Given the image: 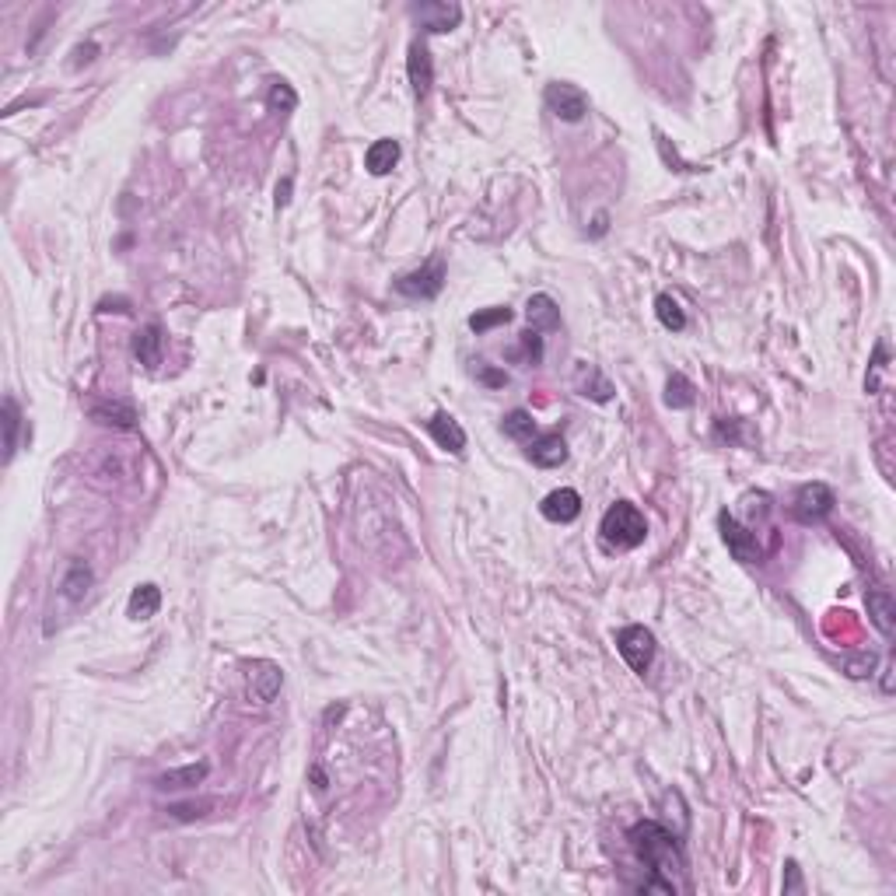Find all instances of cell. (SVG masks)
<instances>
[{
  "mask_svg": "<svg viewBox=\"0 0 896 896\" xmlns=\"http://www.w3.org/2000/svg\"><path fill=\"white\" fill-rule=\"evenodd\" d=\"M280 669L273 666V662H252L249 666V690H252V697L260 700V704H270L273 697H277V690H280Z\"/></svg>",
  "mask_w": 896,
  "mask_h": 896,
  "instance_id": "5bb4252c",
  "label": "cell"
},
{
  "mask_svg": "<svg viewBox=\"0 0 896 896\" xmlns=\"http://www.w3.org/2000/svg\"><path fill=\"white\" fill-rule=\"evenodd\" d=\"M480 379L487 382V385H504L508 375H504V372H491V368H480Z\"/></svg>",
  "mask_w": 896,
  "mask_h": 896,
  "instance_id": "4dcf8cb0",
  "label": "cell"
},
{
  "mask_svg": "<svg viewBox=\"0 0 896 896\" xmlns=\"http://www.w3.org/2000/svg\"><path fill=\"white\" fill-rule=\"evenodd\" d=\"M791 890H802V882H799V865H795V861H788V882H784V893H791Z\"/></svg>",
  "mask_w": 896,
  "mask_h": 896,
  "instance_id": "f546056e",
  "label": "cell"
},
{
  "mask_svg": "<svg viewBox=\"0 0 896 896\" xmlns=\"http://www.w3.org/2000/svg\"><path fill=\"white\" fill-rule=\"evenodd\" d=\"M833 504H837V497L830 491L827 484H806V487H799L795 494V518L799 522H823V518L833 512Z\"/></svg>",
  "mask_w": 896,
  "mask_h": 896,
  "instance_id": "52a82bcc",
  "label": "cell"
},
{
  "mask_svg": "<svg viewBox=\"0 0 896 896\" xmlns=\"http://www.w3.org/2000/svg\"><path fill=\"white\" fill-rule=\"evenodd\" d=\"M158 606H161V588L148 582L134 588V596L127 603V613H130V620H151L158 613Z\"/></svg>",
  "mask_w": 896,
  "mask_h": 896,
  "instance_id": "d6986e66",
  "label": "cell"
},
{
  "mask_svg": "<svg viewBox=\"0 0 896 896\" xmlns=\"http://www.w3.org/2000/svg\"><path fill=\"white\" fill-rule=\"evenodd\" d=\"M539 512H543V518H550V522L567 525V522H575V518L582 515V494L571 491V487H560V491L543 497Z\"/></svg>",
  "mask_w": 896,
  "mask_h": 896,
  "instance_id": "30bf717a",
  "label": "cell"
},
{
  "mask_svg": "<svg viewBox=\"0 0 896 896\" xmlns=\"http://www.w3.org/2000/svg\"><path fill=\"white\" fill-rule=\"evenodd\" d=\"M501 431H504L508 438H515V442H533V438H536V421H533L529 410H512V413L504 417Z\"/></svg>",
  "mask_w": 896,
  "mask_h": 896,
  "instance_id": "cb8c5ba5",
  "label": "cell"
},
{
  "mask_svg": "<svg viewBox=\"0 0 896 896\" xmlns=\"http://www.w3.org/2000/svg\"><path fill=\"white\" fill-rule=\"evenodd\" d=\"M64 596H67L70 603H81L85 596H88V588H91V567L85 564V560H77V564H70V571H67V578H64Z\"/></svg>",
  "mask_w": 896,
  "mask_h": 896,
  "instance_id": "603a6c76",
  "label": "cell"
},
{
  "mask_svg": "<svg viewBox=\"0 0 896 896\" xmlns=\"http://www.w3.org/2000/svg\"><path fill=\"white\" fill-rule=\"evenodd\" d=\"M504 322H512V309H487V312L470 315L473 333H487V330H494V326H504Z\"/></svg>",
  "mask_w": 896,
  "mask_h": 896,
  "instance_id": "4316f807",
  "label": "cell"
},
{
  "mask_svg": "<svg viewBox=\"0 0 896 896\" xmlns=\"http://www.w3.org/2000/svg\"><path fill=\"white\" fill-rule=\"evenodd\" d=\"M546 109L554 112L557 119L564 123H582L585 112H588V95L582 88H575V85H567V81H554V85H546Z\"/></svg>",
  "mask_w": 896,
  "mask_h": 896,
  "instance_id": "5b68a950",
  "label": "cell"
},
{
  "mask_svg": "<svg viewBox=\"0 0 896 896\" xmlns=\"http://www.w3.org/2000/svg\"><path fill=\"white\" fill-rule=\"evenodd\" d=\"M18 427H22V410L15 403V396H7L4 400V463H11L18 452Z\"/></svg>",
  "mask_w": 896,
  "mask_h": 896,
  "instance_id": "7402d4cb",
  "label": "cell"
},
{
  "mask_svg": "<svg viewBox=\"0 0 896 896\" xmlns=\"http://www.w3.org/2000/svg\"><path fill=\"white\" fill-rule=\"evenodd\" d=\"M91 417L98 424H112V427H130L137 424V410L130 403H95L91 406Z\"/></svg>",
  "mask_w": 896,
  "mask_h": 896,
  "instance_id": "44dd1931",
  "label": "cell"
},
{
  "mask_svg": "<svg viewBox=\"0 0 896 896\" xmlns=\"http://www.w3.org/2000/svg\"><path fill=\"white\" fill-rule=\"evenodd\" d=\"M270 106H273V109H294L298 98H294V91L288 88L284 81H277V85L270 88Z\"/></svg>",
  "mask_w": 896,
  "mask_h": 896,
  "instance_id": "83f0119b",
  "label": "cell"
},
{
  "mask_svg": "<svg viewBox=\"0 0 896 896\" xmlns=\"http://www.w3.org/2000/svg\"><path fill=\"white\" fill-rule=\"evenodd\" d=\"M522 354H525V358L533 361V364H536V361L543 358V340H539L536 330H529V333H522Z\"/></svg>",
  "mask_w": 896,
  "mask_h": 896,
  "instance_id": "f1b7e54d",
  "label": "cell"
},
{
  "mask_svg": "<svg viewBox=\"0 0 896 896\" xmlns=\"http://www.w3.org/2000/svg\"><path fill=\"white\" fill-rule=\"evenodd\" d=\"M207 774H210L207 763H189V767H179V770L161 774V778H158V788H161V791H172V788H197Z\"/></svg>",
  "mask_w": 896,
  "mask_h": 896,
  "instance_id": "ffe728a7",
  "label": "cell"
},
{
  "mask_svg": "<svg viewBox=\"0 0 896 896\" xmlns=\"http://www.w3.org/2000/svg\"><path fill=\"white\" fill-rule=\"evenodd\" d=\"M288 200H291V179H284L277 186V207H284Z\"/></svg>",
  "mask_w": 896,
  "mask_h": 896,
  "instance_id": "1f68e13d",
  "label": "cell"
},
{
  "mask_svg": "<svg viewBox=\"0 0 896 896\" xmlns=\"http://www.w3.org/2000/svg\"><path fill=\"white\" fill-rule=\"evenodd\" d=\"M396 161H400V144L389 140V137H382V140H375V144L368 148L364 168H368L372 176H389V172L396 168Z\"/></svg>",
  "mask_w": 896,
  "mask_h": 896,
  "instance_id": "2e32d148",
  "label": "cell"
},
{
  "mask_svg": "<svg viewBox=\"0 0 896 896\" xmlns=\"http://www.w3.org/2000/svg\"><path fill=\"white\" fill-rule=\"evenodd\" d=\"M525 315H529V322H533L536 333L539 330H557L560 326V309L550 294H533L529 305H525Z\"/></svg>",
  "mask_w": 896,
  "mask_h": 896,
  "instance_id": "ac0fdd59",
  "label": "cell"
},
{
  "mask_svg": "<svg viewBox=\"0 0 896 896\" xmlns=\"http://www.w3.org/2000/svg\"><path fill=\"white\" fill-rule=\"evenodd\" d=\"M630 848L655 872V879L641 882L645 893H655V890L658 893H679L683 890V882H676V875L687 872V858L679 851V840H676L672 830L645 820V823H637L630 830Z\"/></svg>",
  "mask_w": 896,
  "mask_h": 896,
  "instance_id": "6da1fadb",
  "label": "cell"
},
{
  "mask_svg": "<svg viewBox=\"0 0 896 896\" xmlns=\"http://www.w3.org/2000/svg\"><path fill=\"white\" fill-rule=\"evenodd\" d=\"M655 312H658V322H662L666 330H672V333L687 330V315L679 309V301L669 298V294H658V298H655Z\"/></svg>",
  "mask_w": 896,
  "mask_h": 896,
  "instance_id": "d4e9b609",
  "label": "cell"
},
{
  "mask_svg": "<svg viewBox=\"0 0 896 896\" xmlns=\"http://www.w3.org/2000/svg\"><path fill=\"white\" fill-rule=\"evenodd\" d=\"M406 74H410V85L417 98H427V91L434 85V64H431V53L427 46L413 43L410 46V56H406Z\"/></svg>",
  "mask_w": 896,
  "mask_h": 896,
  "instance_id": "7c38bea8",
  "label": "cell"
},
{
  "mask_svg": "<svg viewBox=\"0 0 896 896\" xmlns=\"http://www.w3.org/2000/svg\"><path fill=\"white\" fill-rule=\"evenodd\" d=\"M445 288V263L442 260H431L427 267L413 270V273H403L396 280V291L406 294V298H421V301H431L438 298Z\"/></svg>",
  "mask_w": 896,
  "mask_h": 896,
  "instance_id": "277c9868",
  "label": "cell"
},
{
  "mask_svg": "<svg viewBox=\"0 0 896 896\" xmlns=\"http://www.w3.org/2000/svg\"><path fill=\"white\" fill-rule=\"evenodd\" d=\"M525 455L533 459V466L539 470H557L567 463V445H564V438H560L557 431H550V434H536L529 448H525Z\"/></svg>",
  "mask_w": 896,
  "mask_h": 896,
  "instance_id": "9c48e42d",
  "label": "cell"
},
{
  "mask_svg": "<svg viewBox=\"0 0 896 896\" xmlns=\"http://www.w3.org/2000/svg\"><path fill=\"white\" fill-rule=\"evenodd\" d=\"M666 403L683 410V406H694V382L687 375H672L669 385H666Z\"/></svg>",
  "mask_w": 896,
  "mask_h": 896,
  "instance_id": "484cf974",
  "label": "cell"
},
{
  "mask_svg": "<svg viewBox=\"0 0 896 896\" xmlns=\"http://www.w3.org/2000/svg\"><path fill=\"white\" fill-rule=\"evenodd\" d=\"M599 533H603L606 546H613V550H634V546H641L645 536H648V522H645L637 504L616 501L603 515V522H599Z\"/></svg>",
  "mask_w": 896,
  "mask_h": 896,
  "instance_id": "7a4b0ae2",
  "label": "cell"
},
{
  "mask_svg": "<svg viewBox=\"0 0 896 896\" xmlns=\"http://www.w3.org/2000/svg\"><path fill=\"white\" fill-rule=\"evenodd\" d=\"M869 616H872L875 630L882 637H893V616H896V603L890 596V588H869Z\"/></svg>",
  "mask_w": 896,
  "mask_h": 896,
  "instance_id": "9a60e30c",
  "label": "cell"
},
{
  "mask_svg": "<svg viewBox=\"0 0 896 896\" xmlns=\"http://www.w3.org/2000/svg\"><path fill=\"white\" fill-rule=\"evenodd\" d=\"M427 431H431V438L445 448V452H452V455H463V452H466V431H463V424H459L452 413H445V410L434 413V417L427 421Z\"/></svg>",
  "mask_w": 896,
  "mask_h": 896,
  "instance_id": "8fae6325",
  "label": "cell"
},
{
  "mask_svg": "<svg viewBox=\"0 0 896 896\" xmlns=\"http://www.w3.org/2000/svg\"><path fill=\"white\" fill-rule=\"evenodd\" d=\"M161 347H165V336H161V326H144V330H137L134 336V358L140 364H148V368H155L161 364Z\"/></svg>",
  "mask_w": 896,
  "mask_h": 896,
  "instance_id": "e0dca14e",
  "label": "cell"
},
{
  "mask_svg": "<svg viewBox=\"0 0 896 896\" xmlns=\"http://www.w3.org/2000/svg\"><path fill=\"white\" fill-rule=\"evenodd\" d=\"M575 389L582 396H588V400H596V403H609L613 400L609 379H606L596 364H588V361H578V368H575Z\"/></svg>",
  "mask_w": 896,
  "mask_h": 896,
  "instance_id": "4fadbf2b",
  "label": "cell"
},
{
  "mask_svg": "<svg viewBox=\"0 0 896 896\" xmlns=\"http://www.w3.org/2000/svg\"><path fill=\"white\" fill-rule=\"evenodd\" d=\"M718 525H721V539H725V546L732 550V557L742 560V564H757V560H763V550H760V543H757V536H753L746 525H739L728 512L718 515Z\"/></svg>",
  "mask_w": 896,
  "mask_h": 896,
  "instance_id": "8992f818",
  "label": "cell"
},
{
  "mask_svg": "<svg viewBox=\"0 0 896 896\" xmlns=\"http://www.w3.org/2000/svg\"><path fill=\"white\" fill-rule=\"evenodd\" d=\"M413 18L427 32H452L455 25L463 22V7L459 4H445V0H431V4H417L413 7Z\"/></svg>",
  "mask_w": 896,
  "mask_h": 896,
  "instance_id": "ba28073f",
  "label": "cell"
},
{
  "mask_svg": "<svg viewBox=\"0 0 896 896\" xmlns=\"http://www.w3.org/2000/svg\"><path fill=\"white\" fill-rule=\"evenodd\" d=\"M616 648H620L630 669L645 676L651 669V658H655V634L648 627H641V624H630V627L616 634Z\"/></svg>",
  "mask_w": 896,
  "mask_h": 896,
  "instance_id": "3957f363",
  "label": "cell"
}]
</instances>
